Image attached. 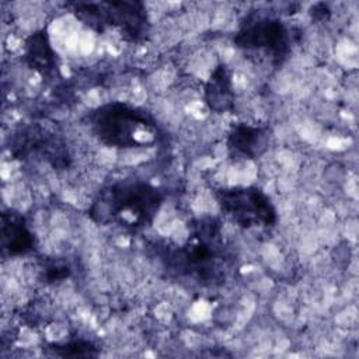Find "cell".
Here are the masks:
<instances>
[{"instance_id":"cell-4","label":"cell","mask_w":359,"mask_h":359,"mask_svg":"<svg viewBox=\"0 0 359 359\" xmlns=\"http://www.w3.org/2000/svg\"><path fill=\"white\" fill-rule=\"evenodd\" d=\"M219 203L236 223L254 226H272L276 220V210L269 198L258 188L222 189Z\"/></svg>"},{"instance_id":"cell-6","label":"cell","mask_w":359,"mask_h":359,"mask_svg":"<svg viewBox=\"0 0 359 359\" xmlns=\"http://www.w3.org/2000/svg\"><path fill=\"white\" fill-rule=\"evenodd\" d=\"M268 135L264 128L240 123L229 133V147L238 156L252 158L266 149Z\"/></svg>"},{"instance_id":"cell-7","label":"cell","mask_w":359,"mask_h":359,"mask_svg":"<svg viewBox=\"0 0 359 359\" xmlns=\"http://www.w3.org/2000/svg\"><path fill=\"white\" fill-rule=\"evenodd\" d=\"M34 238L21 217L14 215H3L1 245L13 255L25 254L32 250Z\"/></svg>"},{"instance_id":"cell-8","label":"cell","mask_w":359,"mask_h":359,"mask_svg":"<svg viewBox=\"0 0 359 359\" xmlns=\"http://www.w3.org/2000/svg\"><path fill=\"white\" fill-rule=\"evenodd\" d=\"M231 95H233V93H231V86H230V77H229L226 69L219 67L213 73V76L209 81V86L206 87L208 104L216 111H224L233 102Z\"/></svg>"},{"instance_id":"cell-3","label":"cell","mask_w":359,"mask_h":359,"mask_svg":"<svg viewBox=\"0 0 359 359\" xmlns=\"http://www.w3.org/2000/svg\"><path fill=\"white\" fill-rule=\"evenodd\" d=\"M74 11L91 27H116L132 39L139 38L146 29V11L142 3H79Z\"/></svg>"},{"instance_id":"cell-1","label":"cell","mask_w":359,"mask_h":359,"mask_svg":"<svg viewBox=\"0 0 359 359\" xmlns=\"http://www.w3.org/2000/svg\"><path fill=\"white\" fill-rule=\"evenodd\" d=\"M91 126L102 143L115 147L146 146L156 137V126L150 118L121 102L98 108L91 118Z\"/></svg>"},{"instance_id":"cell-9","label":"cell","mask_w":359,"mask_h":359,"mask_svg":"<svg viewBox=\"0 0 359 359\" xmlns=\"http://www.w3.org/2000/svg\"><path fill=\"white\" fill-rule=\"evenodd\" d=\"M27 57L29 63L38 70H48L53 63V52L43 32H36L31 35L27 42Z\"/></svg>"},{"instance_id":"cell-5","label":"cell","mask_w":359,"mask_h":359,"mask_svg":"<svg viewBox=\"0 0 359 359\" xmlns=\"http://www.w3.org/2000/svg\"><path fill=\"white\" fill-rule=\"evenodd\" d=\"M289 31L286 25L273 17H258L248 20L236 36L237 46L282 59L289 50Z\"/></svg>"},{"instance_id":"cell-2","label":"cell","mask_w":359,"mask_h":359,"mask_svg":"<svg viewBox=\"0 0 359 359\" xmlns=\"http://www.w3.org/2000/svg\"><path fill=\"white\" fill-rule=\"evenodd\" d=\"M97 205L111 220L137 229L154 217L161 205V195L146 182L125 181L105 189Z\"/></svg>"},{"instance_id":"cell-10","label":"cell","mask_w":359,"mask_h":359,"mask_svg":"<svg viewBox=\"0 0 359 359\" xmlns=\"http://www.w3.org/2000/svg\"><path fill=\"white\" fill-rule=\"evenodd\" d=\"M56 351V355L60 356H91L95 355V348L91 342L87 341H70L62 345L53 346Z\"/></svg>"}]
</instances>
